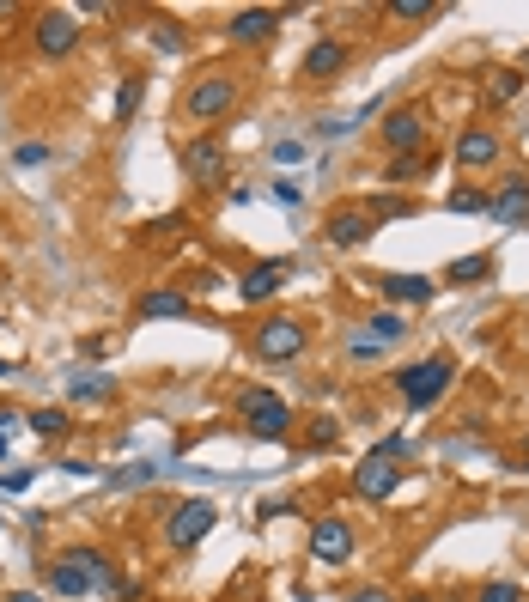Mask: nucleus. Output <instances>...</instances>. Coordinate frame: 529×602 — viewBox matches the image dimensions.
Listing matches in <instances>:
<instances>
[{
    "label": "nucleus",
    "mask_w": 529,
    "mask_h": 602,
    "mask_svg": "<svg viewBox=\"0 0 529 602\" xmlns=\"http://www.w3.org/2000/svg\"><path fill=\"white\" fill-rule=\"evenodd\" d=\"M390 384L414 414H426V408H438V396H450V384H457V353H426L414 365H396Z\"/></svg>",
    "instance_id": "nucleus-1"
},
{
    "label": "nucleus",
    "mask_w": 529,
    "mask_h": 602,
    "mask_svg": "<svg viewBox=\"0 0 529 602\" xmlns=\"http://www.w3.org/2000/svg\"><path fill=\"white\" fill-rule=\"evenodd\" d=\"M238 104H244V80H238L232 67H207V73H195L189 92H183V116H189V122H201V128L225 122Z\"/></svg>",
    "instance_id": "nucleus-2"
},
{
    "label": "nucleus",
    "mask_w": 529,
    "mask_h": 602,
    "mask_svg": "<svg viewBox=\"0 0 529 602\" xmlns=\"http://www.w3.org/2000/svg\"><path fill=\"white\" fill-rule=\"evenodd\" d=\"M232 408L244 414V432H250V438H262V444H286V438H292V426H298L292 402H286L280 390H268V384H244Z\"/></svg>",
    "instance_id": "nucleus-3"
},
{
    "label": "nucleus",
    "mask_w": 529,
    "mask_h": 602,
    "mask_svg": "<svg viewBox=\"0 0 529 602\" xmlns=\"http://www.w3.org/2000/svg\"><path fill=\"white\" fill-rule=\"evenodd\" d=\"M305 347H311V317H298V311H274L250 329V353L262 365H292Z\"/></svg>",
    "instance_id": "nucleus-4"
},
{
    "label": "nucleus",
    "mask_w": 529,
    "mask_h": 602,
    "mask_svg": "<svg viewBox=\"0 0 529 602\" xmlns=\"http://www.w3.org/2000/svg\"><path fill=\"white\" fill-rule=\"evenodd\" d=\"M402 457H408L402 438H384L377 450H365V463H353V499L384 505V499L402 487Z\"/></svg>",
    "instance_id": "nucleus-5"
},
{
    "label": "nucleus",
    "mask_w": 529,
    "mask_h": 602,
    "mask_svg": "<svg viewBox=\"0 0 529 602\" xmlns=\"http://www.w3.org/2000/svg\"><path fill=\"white\" fill-rule=\"evenodd\" d=\"M213 523H219V505H213V499H177V505L165 511V548H171V554L201 548V542L213 536Z\"/></svg>",
    "instance_id": "nucleus-6"
},
{
    "label": "nucleus",
    "mask_w": 529,
    "mask_h": 602,
    "mask_svg": "<svg viewBox=\"0 0 529 602\" xmlns=\"http://www.w3.org/2000/svg\"><path fill=\"white\" fill-rule=\"evenodd\" d=\"M426 134H432V110H426V104H396V110L384 116V128H377V140H384V153H390V159L420 153Z\"/></svg>",
    "instance_id": "nucleus-7"
},
{
    "label": "nucleus",
    "mask_w": 529,
    "mask_h": 602,
    "mask_svg": "<svg viewBox=\"0 0 529 602\" xmlns=\"http://www.w3.org/2000/svg\"><path fill=\"white\" fill-rule=\"evenodd\" d=\"M183 171H189L195 189H219V183H225V171H232V153H225L219 128H207V134H195V140L183 146Z\"/></svg>",
    "instance_id": "nucleus-8"
},
{
    "label": "nucleus",
    "mask_w": 529,
    "mask_h": 602,
    "mask_svg": "<svg viewBox=\"0 0 529 602\" xmlns=\"http://www.w3.org/2000/svg\"><path fill=\"white\" fill-rule=\"evenodd\" d=\"M377 238V219L365 213V201H341L323 213V244L329 250H365Z\"/></svg>",
    "instance_id": "nucleus-9"
},
{
    "label": "nucleus",
    "mask_w": 529,
    "mask_h": 602,
    "mask_svg": "<svg viewBox=\"0 0 529 602\" xmlns=\"http://www.w3.org/2000/svg\"><path fill=\"white\" fill-rule=\"evenodd\" d=\"M450 159H457V171H493L505 159V134L493 122H463L457 146H450Z\"/></svg>",
    "instance_id": "nucleus-10"
},
{
    "label": "nucleus",
    "mask_w": 529,
    "mask_h": 602,
    "mask_svg": "<svg viewBox=\"0 0 529 602\" xmlns=\"http://www.w3.org/2000/svg\"><path fill=\"white\" fill-rule=\"evenodd\" d=\"M353 548H359V536H353V523H347L341 511H329V517L311 523V560H317V566H347Z\"/></svg>",
    "instance_id": "nucleus-11"
},
{
    "label": "nucleus",
    "mask_w": 529,
    "mask_h": 602,
    "mask_svg": "<svg viewBox=\"0 0 529 602\" xmlns=\"http://www.w3.org/2000/svg\"><path fill=\"white\" fill-rule=\"evenodd\" d=\"M31 43H37V55H73L80 49V13H67V7H49V13H37L31 19Z\"/></svg>",
    "instance_id": "nucleus-12"
},
{
    "label": "nucleus",
    "mask_w": 529,
    "mask_h": 602,
    "mask_svg": "<svg viewBox=\"0 0 529 602\" xmlns=\"http://www.w3.org/2000/svg\"><path fill=\"white\" fill-rule=\"evenodd\" d=\"M347 67H353V43H341V37H317V43L305 49V61H298V73H305L311 86H329V80H341Z\"/></svg>",
    "instance_id": "nucleus-13"
},
{
    "label": "nucleus",
    "mask_w": 529,
    "mask_h": 602,
    "mask_svg": "<svg viewBox=\"0 0 529 602\" xmlns=\"http://www.w3.org/2000/svg\"><path fill=\"white\" fill-rule=\"evenodd\" d=\"M487 219H499V225H529V177H523V171H505L499 189H487Z\"/></svg>",
    "instance_id": "nucleus-14"
},
{
    "label": "nucleus",
    "mask_w": 529,
    "mask_h": 602,
    "mask_svg": "<svg viewBox=\"0 0 529 602\" xmlns=\"http://www.w3.org/2000/svg\"><path fill=\"white\" fill-rule=\"evenodd\" d=\"M134 317L140 323H183V317H195V305H189L183 286H146L134 298Z\"/></svg>",
    "instance_id": "nucleus-15"
},
{
    "label": "nucleus",
    "mask_w": 529,
    "mask_h": 602,
    "mask_svg": "<svg viewBox=\"0 0 529 602\" xmlns=\"http://www.w3.org/2000/svg\"><path fill=\"white\" fill-rule=\"evenodd\" d=\"M292 268H298V262H286V256L244 268V274H238V298H244V305H268V298H274V292L292 280Z\"/></svg>",
    "instance_id": "nucleus-16"
},
{
    "label": "nucleus",
    "mask_w": 529,
    "mask_h": 602,
    "mask_svg": "<svg viewBox=\"0 0 529 602\" xmlns=\"http://www.w3.org/2000/svg\"><path fill=\"white\" fill-rule=\"evenodd\" d=\"M43 578H49V596H92V590H98L73 548H61L55 560H43Z\"/></svg>",
    "instance_id": "nucleus-17"
},
{
    "label": "nucleus",
    "mask_w": 529,
    "mask_h": 602,
    "mask_svg": "<svg viewBox=\"0 0 529 602\" xmlns=\"http://www.w3.org/2000/svg\"><path fill=\"white\" fill-rule=\"evenodd\" d=\"M280 7H238L232 19H225V37H232V43H268L274 31H280Z\"/></svg>",
    "instance_id": "nucleus-18"
},
{
    "label": "nucleus",
    "mask_w": 529,
    "mask_h": 602,
    "mask_svg": "<svg viewBox=\"0 0 529 602\" xmlns=\"http://www.w3.org/2000/svg\"><path fill=\"white\" fill-rule=\"evenodd\" d=\"M438 171V153H432V146H420V153H408V159H390V171H384V183L396 189V195H408L414 183H426Z\"/></svg>",
    "instance_id": "nucleus-19"
},
{
    "label": "nucleus",
    "mask_w": 529,
    "mask_h": 602,
    "mask_svg": "<svg viewBox=\"0 0 529 602\" xmlns=\"http://www.w3.org/2000/svg\"><path fill=\"white\" fill-rule=\"evenodd\" d=\"M493 268H499L493 250H469V256H457V262L444 268V280L450 286H481V280H493Z\"/></svg>",
    "instance_id": "nucleus-20"
},
{
    "label": "nucleus",
    "mask_w": 529,
    "mask_h": 602,
    "mask_svg": "<svg viewBox=\"0 0 529 602\" xmlns=\"http://www.w3.org/2000/svg\"><path fill=\"white\" fill-rule=\"evenodd\" d=\"M377 286H384V298H390V305H426V298L438 292L426 274H384Z\"/></svg>",
    "instance_id": "nucleus-21"
},
{
    "label": "nucleus",
    "mask_w": 529,
    "mask_h": 602,
    "mask_svg": "<svg viewBox=\"0 0 529 602\" xmlns=\"http://www.w3.org/2000/svg\"><path fill=\"white\" fill-rule=\"evenodd\" d=\"M365 213L384 225V219H408L414 213V195H396V189H384V195H365Z\"/></svg>",
    "instance_id": "nucleus-22"
},
{
    "label": "nucleus",
    "mask_w": 529,
    "mask_h": 602,
    "mask_svg": "<svg viewBox=\"0 0 529 602\" xmlns=\"http://www.w3.org/2000/svg\"><path fill=\"white\" fill-rule=\"evenodd\" d=\"M25 426H31L37 438H67V432H73L67 408H31V414H25Z\"/></svg>",
    "instance_id": "nucleus-23"
},
{
    "label": "nucleus",
    "mask_w": 529,
    "mask_h": 602,
    "mask_svg": "<svg viewBox=\"0 0 529 602\" xmlns=\"http://www.w3.org/2000/svg\"><path fill=\"white\" fill-rule=\"evenodd\" d=\"M140 98H146V73H128V80H122V92H116V122H134Z\"/></svg>",
    "instance_id": "nucleus-24"
},
{
    "label": "nucleus",
    "mask_w": 529,
    "mask_h": 602,
    "mask_svg": "<svg viewBox=\"0 0 529 602\" xmlns=\"http://www.w3.org/2000/svg\"><path fill=\"white\" fill-rule=\"evenodd\" d=\"M517 92H523V73H517V67H499L493 86H487V98H493V104H511Z\"/></svg>",
    "instance_id": "nucleus-25"
},
{
    "label": "nucleus",
    "mask_w": 529,
    "mask_h": 602,
    "mask_svg": "<svg viewBox=\"0 0 529 602\" xmlns=\"http://www.w3.org/2000/svg\"><path fill=\"white\" fill-rule=\"evenodd\" d=\"M335 438H341V420H335V414H317V420L305 426V444H311V450H323V444H335Z\"/></svg>",
    "instance_id": "nucleus-26"
},
{
    "label": "nucleus",
    "mask_w": 529,
    "mask_h": 602,
    "mask_svg": "<svg viewBox=\"0 0 529 602\" xmlns=\"http://www.w3.org/2000/svg\"><path fill=\"white\" fill-rule=\"evenodd\" d=\"M438 7H432V0H390V19L396 25H414V19H432Z\"/></svg>",
    "instance_id": "nucleus-27"
},
{
    "label": "nucleus",
    "mask_w": 529,
    "mask_h": 602,
    "mask_svg": "<svg viewBox=\"0 0 529 602\" xmlns=\"http://www.w3.org/2000/svg\"><path fill=\"white\" fill-rule=\"evenodd\" d=\"M371 335H377V341H402V335H408V317L377 311V317H371Z\"/></svg>",
    "instance_id": "nucleus-28"
},
{
    "label": "nucleus",
    "mask_w": 529,
    "mask_h": 602,
    "mask_svg": "<svg viewBox=\"0 0 529 602\" xmlns=\"http://www.w3.org/2000/svg\"><path fill=\"white\" fill-rule=\"evenodd\" d=\"M450 213H487V189H450Z\"/></svg>",
    "instance_id": "nucleus-29"
},
{
    "label": "nucleus",
    "mask_w": 529,
    "mask_h": 602,
    "mask_svg": "<svg viewBox=\"0 0 529 602\" xmlns=\"http://www.w3.org/2000/svg\"><path fill=\"white\" fill-rule=\"evenodd\" d=\"M475 602H523V590H517L511 578H493V584H481V590H475Z\"/></svg>",
    "instance_id": "nucleus-30"
},
{
    "label": "nucleus",
    "mask_w": 529,
    "mask_h": 602,
    "mask_svg": "<svg viewBox=\"0 0 529 602\" xmlns=\"http://www.w3.org/2000/svg\"><path fill=\"white\" fill-rule=\"evenodd\" d=\"M110 481H116V487H153L159 469H153V463H134V469H122V475H110Z\"/></svg>",
    "instance_id": "nucleus-31"
},
{
    "label": "nucleus",
    "mask_w": 529,
    "mask_h": 602,
    "mask_svg": "<svg viewBox=\"0 0 529 602\" xmlns=\"http://www.w3.org/2000/svg\"><path fill=\"white\" fill-rule=\"evenodd\" d=\"M305 159V140H274V165H298Z\"/></svg>",
    "instance_id": "nucleus-32"
},
{
    "label": "nucleus",
    "mask_w": 529,
    "mask_h": 602,
    "mask_svg": "<svg viewBox=\"0 0 529 602\" xmlns=\"http://www.w3.org/2000/svg\"><path fill=\"white\" fill-rule=\"evenodd\" d=\"M31 481H37V475H31V469H13V475H0V493H25V487H31Z\"/></svg>",
    "instance_id": "nucleus-33"
},
{
    "label": "nucleus",
    "mask_w": 529,
    "mask_h": 602,
    "mask_svg": "<svg viewBox=\"0 0 529 602\" xmlns=\"http://www.w3.org/2000/svg\"><path fill=\"white\" fill-rule=\"evenodd\" d=\"M73 396H86V402L92 396H110V378H80V384H73Z\"/></svg>",
    "instance_id": "nucleus-34"
},
{
    "label": "nucleus",
    "mask_w": 529,
    "mask_h": 602,
    "mask_svg": "<svg viewBox=\"0 0 529 602\" xmlns=\"http://www.w3.org/2000/svg\"><path fill=\"white\" fill-rule=\"evenodd\" d=\"M13 159H19V165H43V159H49V146H43V140H31V146H19Z\"/></svg>",
    "instance_id": "nucleus-35"
},
{
    "label": "nucleus",
    "mask_w": 529,
    "mask_h": 602,
    "mask_svg": "<svg viewBox=\"0 0 529 602\" xmlns=\"http://www.w3.org/2000/svg\"><path fill=\"white\" fill-rule=\"evenodd\" d=\"M353 602H396V596H390V590H384V584H365V590H359V596H353Z\"/></svg>",
    "instance_id": "nucleus-36"
},
{
    "label": "nucleus",
    "mask_w": 529,
    "mask_h": 602,
    "mask_svg": "<svg viewBox=\"0 0 529 602\" xmlns=\"http://www.w3.org/2000/svg\"><path fill=\"white\" fill-rule=\"evenodd\" d=\"M159 49H183V37L171 31V19H159Z\"/></svg>",
    "instance_id": "nucleus-37"
},
{
    "label": "nucleus",
    "mask_w": 529,
    "mask_h": 602,
    "mask_svg": "<svg viewBox=\"0 0 529 602\" xmlns=\"http://www.w3.org/2000/svg\"><path fill=\"white\" fill-rule=\"evenodd\" d=\"M7 602H49V596H43V590H13Z\"/></svg>",
    "instance_id": "nucleus-38"
},
{
    "label": "nucleus",
    "mask_w": 529,
    "mask_h": 602,
    "mask_svg": "<svg viewBox=\"0 0 529 602\" xmlns=\"http://www.w3.org/2000/svg\"><path fill=\"white\" fill-rule=\"evenodd\" d=\"M19 414H25V408H7V402H0V432H7V426H13Z\"/></svg>",
    "instance_id": "nucleus-39"
},
{
    "label": "nucleus",
    "mask_w": 529,
    "mask_h": 602,
    "mask_svg": "<svg viewBox=\"0 0 529 602\" xmlns=\"http://www.w3.org/2000/svg\"><path fill=\"white\" fill-rule=\"evenodd\" d=\"M0 378H13V365H7V359H0Z\"/></svg>",
    "instance_id": "nucleus-40"
},
{
    "label": "nucleus",
    "mask_w": 529,
    "mask_h": 602,
    "mask_svg": "<svg viewBox=\"0 0 529 602\" xmlns=\"http://www.w3.org/2000/svg\"><path fill=\"white\" fill-rule=\"evenodd\" d=\"M523 469H529V438H523Z\"/></svg>",
    "instance_id": "nucleus-41"
},
{
    "label": "nucleus",
    "mask_w": 529,
    "mask_h": 602,
    "mask_svg": "<svg viewBox=\"0 0 529 602\" xmlns=\"http://www.w3.org/2000/svg\"><path fill=\"white\" fill-rule=\"evenodd\" d=\"M408 602H432V596H408Z\"/></svg>",
    "instance_id": "nucleus-42"
}]
</instances>
